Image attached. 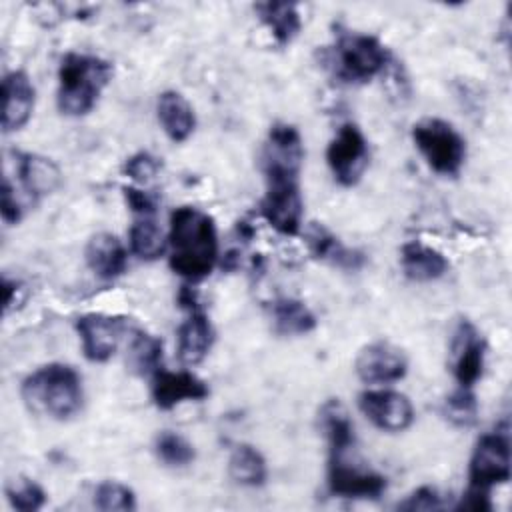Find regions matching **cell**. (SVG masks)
<instances>
[{
    "label": "cell",
    "instance_id": "obj_1",
    "mask_svg": "<svg viewBox=\"0 0 512 512\" xmlns=\"http://www.w3.org/2000/svg\"><path fill=\"white\" fill-rule=\"evenodd\" d=\"M170 268L190 280L206 278L218 260V234L210 214L194 206H180L170 214Z\"/></svg>",
    "mask_w": 512,
    "mask_h": 512
},
{
    "label": "cell",
    "instance_id": "obj_2",
    "mask_svg": "<svg viewBox=\"0 0 512 512\" xmlns=\"http://www.w3.org/2000/svg\"><path fill=\"white\" fill-rule=\"evenodd\" d=\"M20 392L24 404L32 412L50 416L54 420L72 418L76 412H80L84 402L82 380L78 372L72 366L60 362L40 366L28 374Z\"/></svg>",
    "mask_w": 512,
    "mask_h": 512
},
{
    "label": "cell",
    "instance_id": "obj_3",
    "mask_svg": "<svg viewBox=\"0 0 512 512\" xmlns=\"http://www.w3.org/2000/svg\"><path fill=\"white\" fill-rule=\"evenodd\" d=\"M112 80V64L100 56L68 52L58 66L56 102L66 116L88 114Z\"/></svg>",
    "mask_w": 512,
    "mask_h": 512
},
{
    "label": "cell",
    "instance_id": "obj_4",
    "mask_svg": "<svg viewBox=\"0 0 512 512\" xmlns=\"http://www.w3.org/2000/svg\"><path fill=\"white\" fill-rule=\"evenodd\" d=\"M412 140L426 164L442 176H456L466 158L460 132L440 118H424L412 126Z\"/></svg>",
    "mask_w": 512,
    "mask_h": 512
},
{
    "label": "cell",
    "instance_id": "obj_5",
    "mask_svg": "<svg viewBox=\"0 0 512 512\" xmlns=\"http://www.w3.org/2000/svg\"><path fill=\"white\" fill-rule=\"evenodd\" d=\"M334 74L348 84L368 82L388 64V50L370 34H340L332 54Z\"/></svg>",
    "mask_w": 512,
    "mask_h": 512
},
{
    "label": "cell",
    "instance_id": "obj_6",
    "mask_svg": "<svg viewBox=\"0 0 512 512\" xmlns=\"http://www.w3.org/2000/svg\"><path fill=\"white\" fill-rule=\"evenodd\" d=\"M510 478V442L506 432L484 434L468 466V480L472 490L488 492L496 484H504Z\"/></svg>",
    "mask_w": 512,
    "mask_h": 512
},
{
    "label": "cell",
    "instance_id": "obj_7",
    "mask_svg": "<svg viewBox=\"0 0 512 512\" xmlns=\"http://www.w3.org/2000/svg\"><path fill=\"white\" fill-rule=\"evenodd\" d=\"M368 142L362 130L346 122L326 148V162L334 180L342 186H354L368 166Z\"/></svg>",
    "mask_w": 512,
    "mask_h": 512
},
{
    "label": "cell",
    "instance_id": "obj_8",
    "mask_svg": "<svg viewBox=\"0 0 512 512\" xmlns=\"http://www.w3.org/2000/svg\"><path fill=\"white\" fill-rule=\"evenodd\" d=\"M126 330L128 322L122 316L88 312L76 318V332L82 340L84 356L90 362L110 360L118 350V344Z\"/></svg>",
    "mask_w": 512,
    "mask_h": 512
},
{
    "label": "cell",
    "instance_id": "obj_9",
    "mask_svg": "<svg viewBox=\"0 0 512 512\" xmlns=\"http://www.w3.org/2000/svg\"><path fill=\"white\" fill-rule=\"evenodd\" d=\"M486 362V342L476 326L468 320H462L450 342V368L454 380L460 388H472L482 372Z\"/></svg>",
    "mask_w": 512,
    "mask_h": 512
},
{
    "label": "cell",
    "instance_id": "obj_10",
    "mask_svg": "<svg viewBox=\"0 0 512 512\" xmlns=\"http://www.w3.org/2000/svg\"><path fill=\"white\" fill-rule=\"evenodd\" d=\"M360 412L384 432H402L414 420V408L406 394L396 390H366L358 396Z\"/></svg>",
    "mask_w": 512,
    "mask_h": 512
},
{
    "label": "cell",
    "instance_id": "obj_11",
    "mask_svg": "<svg viewBox=\"0 0 512 512\" xmlns=\"http://www.w3.org/2000/svg\"><path fill=\"white\" fill-rule=\"evenodd\" d=\"M354 370L364 384H392L406 376L408 360L400 348L378 340L358 352Z\"/></svg>",
    "mask_w": 512,
    "mask_h": 512
},
{
    "label": "cell",
    "instance_id": "obj_12",
    "mask_svg": "<svg viewBox=\"0 0 512 512\" xmlns=\"http://www.w3.org/2000/svg\"><path fill=\"white\" fill-rule=\"evenodd\" d=\"M388 482L382 474L348 464L342 456H330L328 488L342 498L376 500L386 490Z\"/></svg>",
    "mask_w": 512,
    "mask_h": 512
},
{
    "label": "cell",
    "instance_id": "obj_13",
    "mask_svg": "<svg viewBox=\"0 0 512 512\" xmlns=\"http://www.w3.org/2000/svg\"><path fill=\"white\" fill-rule=\"evenodd\" d=\"M150 394H152L156 408L172 410L174 406H178L182 402L204 400L210 394V390H208L206 382L192 372H186V370L170 372V370L160 368L152 376Z\"/></svg>",
    "mask_w": 512,
    "mask_h": 512
},
{
    "label": "cell",
    "instance_id": "obj_14",
    "mask_svg": "<svg viewBox=\"0 0 512 512\" xmlns=\"http://www.w3.org/2000/svg\"><path fill=\"white\" fill-rule=\"evenodd\" d=\"M36 90L22 70H12L2 80V130H20L32 116Z\"/></svg>",
    "mask_w": 512,
    "mask_h": 512
},
{
    "label": "cell",
    "instance_id": "obj_15",
    "mask_svg": "<svg viewBox=\"0 0 512 512\" xmlns=\"http://www.w3.org/2000/svg\"><path fill=\"white\" fill-rule=\"evenodd\" d=\"M214 342V328L200 306L188 310V318L178 326L176 350L184 364H198L206 358Z\"/></svg>",
    "mask_w": 512,
    "mask_h": 512
},
{
    "label": "cell",
    "instance_id": "obj_16",
    "mask_svg": "<svg viewBox=\"0 0 512 512\" xmlns=\"http://www.w3.org/2000/svg\"><path fill=\"white\" fill-rule=\"evenodd\" d=\"M16 172L22 188L32 200L52 194L62 182L58 166L50 158L32 152H16Z\"/></svg>",
    "mask_w": 512,
    "mask_h": 512
},
{
    "label": "cell",
    "instance_id": "obj_17",
    "mask_svg": "<svg viewBox=\"0 0 512 512\" xmlns=\"http://www.w3.org/2000/svg\"><path fill=\"white\" fill-rule=\"evenodd\" d=\"M400 266L404 276L414 282L438 280L450 268L442 252L420 240H410L400 248Z\"/></svg>",
    "mask_w": 512,
    "mask_h": 512
},
{
    "label": "cell",
    "instance_id": "obj_18",
    "mask_svg": "<svg viewBox=\"0 0 512 512\" xmlns=\"http://www.w3.org/2000/svg\"><path fill=\"white\" fill-rule=\"evenodd\" d=\"M306 244L310 254L316 260L330 262L344 270H358L364 266L366 256L358 250H352L344 246L328 228H324L318 222H312L306 230Z\"/></svg>",
    "mask_w": 512,
    "mask_h": 512
},
{
    "label": "cell",
    "instance_id": "obj_19",
    "mask_svg": "<svg viewBox=\"0 0 512 512\" xmlns=\"http://www.w3.org/2000/svg\"><path fill=\"white\" fill-rule=\"evenodd\" d=\"M86 264L102 280H114L124 274L128 252L124 244L110 232H100L86 246Z\"/></svg>",
    "mask_w": 512,
    "mask_h": 512
},
{
    "label": "cell",
    "instance_id": "obj_20",
    "mask_svg": "<svg viewBox=\"0 0 512 512\" xmlns=\"http://www.w3.org/2000/svg\"><path fill=\"white\" fill-rule=\"evenodd\" d=\"M156 114L162 130L172 142H184L196 128V116L190 102L176 90H166L158 96Z\"/></svg>",
    "mask_w": 512,
    "mask_h": 512
},
{
    "label": "cell",
    "instance_id": "obj_21",
    "mask_svg": "<svg viewBox=\"0 0 512 512\" xmlns=\"http://www.w3.org/2000/svg\"><path fill=\"white\" fill-rule=\"evenodd\" d=\"M254 10L280 46L290 44L302 28L298 6L292 2H258Z\"/></svg>",
    "mask_w": 512,
    "mask_h": 512
},
{
    "label": "cell",
    "instance_id": "obj_22",
    "mask_svg": "<svg viewBox=\"0 0 512 512\" xmlns=\"http://www.w3.org/2000/svg\"><path fill=\"white\" fill-rule=\"evenodd\" d=\"M270 316L276 334L282 336H302L316 328V316L298 298L282 296L272 302Z\"/></svg>",
    "mask_w": 512,
    "mask_h": 512
},
{
    "label": "cell",
    "instance_id": "obj_23",
    "mask_svg": "<svg viewBox=\"0 0 512 512\" xmlns=\"http://www.w3.org/2000/svg\"><path fill=\"white\" fill-rule=\"evenodd\" d=\"M228 474L240 486L258 488L268 478L266 460L252 444H236L228 460Z\"/></svg>",
    "mask_w": 512,
    "mask_h": 512
},
{
    "label": "cell",
    "instance_id": "obj_24",
    "mask_svg": "<svg viewBox=\"0 0 512 512\" xmlns=\"http://www.w3.org/2000/svg\"><path fill=\"white\" fill-rule=\"evenodd\" d=\"M320 426L330 444V456H344L354 444V426L340 402L330 400L320 410Z\"/></svg>",
    "mask_w": 512,
    "mask_h": 512
},
{
    "label": "cell",
    "instance_id": "obj_25",
    "mask_svg": "<svg viewBox=\"0 0 512 512\" xmlns=\"http://www.w3.org/2000/svg\"><path fill=\"white\" fill-rule=\"evenodd\" d=\"M128 364L138 376L152 378L162 368V340L148 332L134 330L128 346Z\"/></svg>",
    "mask_w": 512,
    "mask_h": 512
},
{
    "label": "cell",
    "instance_id": "obj_26",
    "mask_svg": "<svg viewBox=\"0 0 512 512\" xmlns=\"http://www.w3.org/2000/svg\"><path fill=\"white\" fill-rule=\"evenodd\" d=\"M130 250L146 262H152L164 254L166 240L162 228L154 220V216H138L128 234Z\"/></svg>",
    "mask_w": 512,
    "mask_h": 512
},
{
    "label": "cell",
    "instance_id": "obj_27",
    "mask_svg": "<svg viewBox=\"0 0 512 512\" xmlns=\"http://www.w3.org/2000/svg\"><path fill=\"white\" fill-rule=\"evenodd\" d=\"M154 452L166 466L174 468L188 466L196 456L194 446L176 432H162L154 442Z\"/></svg>",
    "mask_w": 512,
    "mask_h": 512
},
{
    "label": "cell",
    "instance_id": "obj_28",
    "mask_svg": "<svg viewBox=\"0 0 512 512\" xmlns=\"http://www.w3.org/2000/svg\"><path fill=\"white\" fill-rule=\"evenodd\" d=\"M94 506L104 512H114V510L126 512V510L136 508V496L128 486L108 480V482H102L96 486Z\"/></svg>",
    "mask_w": 512,
    "mask_h": 512
},
{
    "label": "cell",
    "instance_id": "obj_29",
    "mask_svg": "<svg viewBox=\"0 0 512 512\" xmlns=\"http://www.w3.org/2000/svg\"><path fill=\"white\" fill-rule=\"evenodd\" d=\"M6 498H8V502L14 510L36 512L44 506L46 492L34 480L20 478V480H14L12 484L6 486Z\"/></svg>",
    "mask_w": 512,
    "mask_h": 512
},
{
    "label": "cell",
    "instance_id": "obj_30",
    "mask_svg": "<svg viewBox=\"0 0 512 512\" xmlns=\"http://www.w3.org/2000/svg\"><path fill=\"white\" fill-rule=\"evenodd\" d=\"M478 402L470 388H458L444 400V416L454 426H472L476 422Z\"/></svg>",
    "mask_w": 512,
    "mask_h": 512
},
{
    "label": "cell",
    "instance_id": "obj_31",
    "mask_svg": "<svg viewBox=\"0 0 512 512\" xmlns=\"http://www.w3.org/2000/svg\"><path fill=\"white\" fill-rule=\"evenodd\" d=\"M160 160L150 152H136L124 162V174H128L134 182L146 184L160 172Z\"/></svg>",
    "mask_w": 512,
    "mask_h": 512
},
{
    "label": "cell",
    "instance_id": "obj_32",
    "mask_svg": "<svg viewBox=\"0 0 512 512\" xmlns=\"http://www.w3.org/2000/svg\"><path fill=\"white\" fill-rule=\"evenodd\" d=\"M440 508H444V500L434 486H420L404 502L398 504V510H408V512H418V510L428 512V510H440Z\"/></svg>",
    "mask_w": 512,
    "mask_h": 512
},
{
    "label": "cell",
    "instance_id": "obj_33",
    "mask_svg": "<svg viewBox=\"0 0 512 512\" xmlns=\"http://www.w3.org/2000/svg\"><path fill=\"white\" fill-rule=\"evenodd\" d=\"M124 198L136 216H154L158 210V198L146 190L124 186Z\"/></svg>",
    "mask_w": 512,
    "mask_h": 512
},
{
    "label": "cell",
    "instance_id": "obj_34",
    "mask_svg": "<svg viewBox=\"0 0 512 512\" xmlns=\"http://www.w3.org/2000/svg\"><path fill=\"white\" fill-rule=\"evenodd\" d=\"M0 212H2V220L8 226H14L22 220V206L14 194V188L10 184L8 178L2 180V202H0Z\"/></svg>",
    "mask_w": 512,
    "mask_h": 512
},
{
    "label": "cell",
    "instance_id": "obj_35",
    "mask_svg": "<svg viewBox=\"0 0 512 512\" xmlns=\"http://www.w3.org/2000/svg\"><path fill=\"white\" fill-rule=\"evenodd\" d=\"M4 302H6V312L14 310L26 300V286L20 280H10L4 276Z\"/></svg>",
    "mask_w": 512,
    "mask_h": 512
}]
</instances>
